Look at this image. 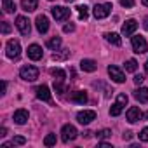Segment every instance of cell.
<instances>
[{
	"label": "cell",
	"instance_id": "cell-1",
	"mask_svg": "<svg viewBox=\"0 0 148 148\" xmlns=\"http://www.w3.org/2000/svg\"><path fill=\"white\" fill-rule=\"evenodd\" d=\"M38 68H35V66H32V64H26V66H23L21 70H19V75H21V79L23 80H28V82H35L37 79H38Z\"/></svg>",
	"mask_w": 148,
	"mask_h": 148
},
{
	"label": "cell",
	"instance_id": "cell-2",
	"mask_svg": "<svg viewBox=\"0 0 148 148\" xmlns=\"http://www.w3.org/2000/svg\"><path fill=\"white\" fill-rule=\"evenodd\" d=\"M5 54H7V58H11V59H18L19 58V54H21V44L18 42V40H9L7 42V47H5Z\"/></svg>",
	"mask_w": 148,
	"mask_h": 148
},
{
	"label": "cell",
	"instance_id": "cell-3",
	"mask_svg": "<svg viewBox=\"0 0 148 148\" xmlns=\"http://www.w3.org/2000/svg\"><path fill=\"white\" fill-rule=\"evenodd\" d=\"M125 105H127V96H125V94H119L115 105L110 108V115H112V117H119V115L122 113V110L125 108Z\"/></svg>",
	"mask_w": 148,
	"mask_h": 148
},
{
	"label": "cell",
	"instance_id": "cell-4",
	"mask_svg": "<svg viewBox=\"0 0 148 148\" xmlns=\"http://www.w3.org/2000/svg\"><path fill=\"white\" fill-rule=\"evenodd\" d=\"M77 129H75V125H71V124H64L63 125V129H61V139L64 141V143H70V141H73L77 138Z\"/></svg>",
	"mask_w": 148,
	"mask_h": 148
},
{
	"label": "cell",
	"instance_id": "cell-5",
	"mask_svg": "<svg viewBox=\"0 0 148 148\" xmlns=\"http://www.w3.org/2000/svg\"><path fill=\"white\" fill-rule=\"evenodd\" d=\"M92 12H94L96 19H103V18H106L112 12V4H96Z\"/></svg>",
	"mask_w": 148,
	"mask_h": 148
},
{
	"label": "cell",
	"instance_id": "cell-6",
	"mask_svg": "<svg viewBox=\"0 0 148 148\" xmlns=\"http://www.w3.org/2000/svg\"><path fill=\"white\" fill-rule=\"evenodd\" d=\"M108 75H110V77H112V80H113V82H117V84L125 82V75H124V71H122L119 66H115V64H110V66H108Z\"/></svg>",
	"mask_w": 148,
	"mask_h": 148
},
{
	"label": "cell",
	"instance_id": "cell-7",
	"mask_svg": "<svg viewBox=\"0 0 148 148\" xmlns=\"http://www.w3.org/2000/svg\"><path fill=\"white\" fill-rule=\"evenodd\" d=\"M16 26H18V30L21 32V35H30V32H32V25H30V19L28 18H25V16H18L16 18Z\"/></svg>",
	"mask_w": 148,
	"mask_h": 148
},
{
	"label": "cell",
	"instance_id": "cell-8",
	"mask_svg": "<svg viewBox=\"0 0 148 148\" xmlns=\"http://www.w3.org/2000/svg\"><path fill=\"white\" fill-rule=\"evenodd\" d=\"M132 49H134L136 54H143V52H146V40H145V37H141V35H134V37H132Z\"/></svg>",
	"mask_w": 148,
	"mask_h": 148
},
{
	"label": "cell",
	"instance_id": "cell-9",
	"mask_svg": "<svg viewBox=\"0 0 148 148\" xmlns=\"http://www.w3.org/2000/svg\"><path fill=\"white\" fill-rule=\"evenodd\" d=\"M94 119H96V112H94V110H84V112H79V113H77V120H79L82 125L91 124Z\"/></svg>",
	"mask_w": 148,
	"mask_h": 148
},
{
	"label": "cell",
	"instance_id": "cell-10",
	"mask_svg": "<svg viewBox=\"0 0 148 148\" xmlns=\"http://www.w3.org/2000/svg\"><path fill=\"white\" fill-rule=\"evenodd\" d=\"M51 12H52V16H54L56 21H64V19H68L71 16V11L66 9V7H52Z\"/></svg>",
	"mask_w": 148,
	"mask_h": 148
},
{
	"label": "cell",
	"instance_id": "cell-11",
	"mask_svg": "<svg viewBox=\"0 0 148 148\" xmlns=\"http://www.w3.org/2000/svg\"><path fill=\"white\" fill-rule=\"evenodd\" d=\"M125 117H127V122H131V124H136V122H138V120H141L145 115L141 113V110H139L138 106H131V108L127 110Z\"/></svg>",
	"mask_w": 148,
	"mask_h": 148
},
{
	"label": "cell",
	"instance_id": "cell-12",
	"mask_svg": "<svg viewBox=\"0 0 148 148\" xmlns=\"http://www.w3.org/2000/svg\"><path fill=\"white\" fill-rule=\"evenodd\" d=\"M28 58L30 59H33V61H38V59H42V56H44V51H42V47L40 45H37V44H32L30 47H28Z\"/></svg>",
	"mask_w": 148,
	"mask_h": 148
},
{
	"label": "cell",
	"instance_id": "cell-13",
	"mask_svg": "<svg viewBox=\"0 0 148 148\" xmlns=\"http://www.w3.org/2000/svg\"><path fill=\"white\" fill-rule=\"evenodd\" d=\"M70 101L71 103H79V105H86L87 103V94L86 91H75L70 94Z\"/></svg>",
	"mask_w": 148,
	"mask_h": 148
},
{
	"label": "cell",
	"instance_id": "cell-14",
	"mask_svg": "<svg viewBox=\"0 0 148 148\" xmlns=\"http://www.w3.org/2000/svg\"><path fill=\"white\" fill-rule=\"evenodd\" d=\"M136 28H138V23H136L134 19H127V21L122 25V35H124V37H129V35H132V33L136 32Z\"/></svg>",
	"mask_w": 148,
	"mask_h": 148
},
{
	"label": "cell",
	"instance_id": "cell-15",
	"mask_svg": "<svg viewBox=\"0 0 148 148\" xmlns=\"http://www.w3.org/2000/svg\"><path fill=\"white\" fill-rule=\"evenodd\" d=\"M28 117H30V115H28V110L19 108V110H16V112H14V117H12V119H14V122H16V124L23 125V124H26V122H28Z\"/></svg>",
	"mask_w": 148,
	"mask_h": 148
},
{
	"label": "cell",
	"instance_id": "cell-16",
	"mask_svg": "<svg viewBox=\"0 0 148 148\" xmlns=\"http://www.w3.org/2000/svg\"><path fill=\"white\" fill-rule=\"evenodd\" d=\"M35 25H37V30H38V33H45V32L49 30V19H47V16H44V14L37 16V21H35Z\"/></svg>",
	"mask_w": 148,
	"mask_h": 148
},
{
	"label": "cell",
	"instance_id": "cell-17",
	"mask_svg": "<svg viewBox=\"0 0 148 148\" xmlns=\"http://www.w3.org/2000/svg\"><path fill=\"white\" fill-rule=\"evenodd\" d=\"M37 98L38 99H42V101H51V91H49V87L47 86H40V87H37Z\"/></svg>",
	"mask_w": 148,
	"mask_h": 148
},
{
	"label": "cell",
	"instance_id": "cell-18",
	"mask_svg": "<svg viewBox=\"0 0 148 148\" xmlns=\"http://www.w3.org/2000/svg\"><path fill=\"white\" fill-rule=\"evenodd\" d=\"M80 68L84 70V71H96V68H98V63L94 61V59H82L80 61Z\"/></svg>",
	"mask_w": 148,
	"mask_h": 148
},
{
	"label": "cell",
	"instance_id": "cell-19",
	"mask_svg": "<svg viewBox=\"0 0 148 148\" xmlns=\"http://www.w3.org/2000/svg\"><path fill=\"white\" fill-rule=\"evenodd\" d=\"M134 98L139 101V103H148V89L146 87H139L134 91Z\"/></svg>",
	"mask_w": 148,
	"mask_h": 148
},
{
	"label": "cell",
	"instance_id": "cell-20",
	"mask_svg": "<svg viewBox=\"0 0 148 148\" xmlns=\"http://www.w3.org/2000/svg\"><path fill=\"white\" fill-rule=\"evenodd\" d=\"M21 7L26 12H33L38 7V0H21Z\"/></svg>",
	"mask_w": 148,
	"mask_h": 148
},
{
	"label": "cell",
	"instance_id": "cell-21",
	"mask_svg": "<svg viewBox=\"0 0 148 148\" xmlns=\"http://www.w3.org/2000/svg\"><path fill=\"white\" fill-rule=\"evenodd\" d=\"M51 75H52L56 80H64V79H66V71L61 70V68H51Z\"/></svg>",
	"mask_w": 148,
	"mask_h": 148
},
{
	"label": "cell",
	"instance_id": "cell-22",
	"mask_svg": "<svg viewBox=\"0 0 148 148\" xmlns=\"http://www.w3.org/2000/svg\"><path fill=\"white\" fill-rule=\"evenodd\" d=\"M2 7H4V11H5L7 14H11V12H14V11H16V4H14V0H2Z\"/></svg>",
	"mask_w": 148,
	"mask_h": 148
},
{
	"label": "cell",
	"instance_id": "cell-23",
	"mask_svg": "<svg viewBox=\"0 0 148 148\" xmlns=\"http://www.w3.org/2000/svg\"><path fill=\"white\" fill-rule=\"evenodd\" d=\"M105 37H106V40H108L110 44H113V45H120V44H122V38H120L119 33H106Z\"/></svg>",
	"mask_w": 148,
	"mask_h": 148
},
{
	"label": "cell",
	"instance_id": "cell-24",
	"mask_svg": "<svg viewBox=\"0 0 148 148\" xmlns=\"http://www.w3.org/2000/svg\"><path fill=\"white\" fill-rule=\"evenodd\" d=\"M59 45H61V37H52V38L47 40V47L52 49V51H58Z\"/></svg>",
	"mask_w": 148,
	"mask_h": 148
},
{
	"label": "cell",
	"instance_id": "cell-25",
	"mask_svg": "<svg viewBox=\"0 0 148 148\" xmlns=\"http://www.w3.org/2000/svg\"><path fill=\"white\" fill-rule=\"evenodd\" d=\"M66 58H70V51H68V49H63V52H58V51H56V52L52 54V59H54V61H61V59H66Z\"/></svg>",
	"mask_w": 148,
	"mask_h": 148
},
{
	"label": "cell",
	"instance_id": "cell-26",
	"mask_svg": "<svg viewBox=\"0 0 148 148\" xmlns=\"http://www.w3.org/2000/svg\"><path fill=\"white\" fill-rule=\"evenodd\" d=\"M77 11H79L80 19H87V18H89V7H87V5H79Z\"/></svg>",
	"mask_w": 148,
	"mask_h": 148
},
{
	"label": "cell",
	"instance_id": "cell-27",
	"mask_svg": "<svg viewBox=\"0 0 148 148\" xmlns=\"http://www.w3.org/2000/svg\"><path fill=\"white\" fill-rule=\"evenodd\" d=\"M96 138L98 139H108V138H112V131L110 129H101V131L96 132Z\"/></svg>",
	"mask_w": 148,
	"mask_h": 148
},
{
	"label": "cell",
	"instance_id": "cell-28",
	"mask_svg": "<svg viewBox=\"0 0 148 148\" xmlns=\"http://www.w3.org/2000/svg\"><path fill=\"white\" fill-rule=\"evenodd\" d=\"M63 82H64V80H56V79H54V91L59 92V94H63V92L66 91V87H64Z\"/></svg>",
	"mask_w": 148,
	"mask_h": 148
},
{
	"label": "cell",
	"instance_id": "cell-29",
	"mask_svg": "<svg viewBox=\"0 0 148 148\" xmlns=\"http://www.w3.org/2000/svg\"><path fill=\"white\" fill-rule=\"evenodd\" d=\"M136 68H138L136 59H127L125 61V71H136Z\"/></svg>",
	"mask_w": 148,
	"mask_h": 148
},
{
	"label": "cell",
	"instance_id": "cell-30",
	"mask_svg": "<svg viewBox=\"0 0 148 148\" xmlns=\"http://www.w3.org/2000/svg\"><path fill=\"white\" fill-rule=\"evenodd\" d=\"M44 145H45V146L56 145V134H47V136L44 138Z\"/></svg>",
	"mask_w": 148,
	"mask_h": 148
},
{
	"label": "cell",
	"instance_id": "cell-31",
	"mask_svg": "<svg viewBox=\"0 0 148 148\" xmlns=\"http://www.w3.org/2000/svg\"><path fill=\"white\" fill-rule=\"evenodd\" d=\"M139 141L148 143V127H143V131L139 132Z\"/></svg>",
	"mask_w": 148,
	"mask_h": 148
},
{
	"label": "cell",
	"instance_id": "cell-32",
	"mask_svg": "<svg viewBox=\"0 0 148 148\" xmlns=\"http://www.w3.org/2000/svg\"><path fill=\"white\" fill-rule=\"evenodd\" d=\"M26 143V138H23V136H14L12 138V145H25Z\"/></svg>",
	"mask_w": 148,
	"mask_h": 148
},
{
	"label": "cell",
	"instance_id": "cell-33",
	"mask_svg": "<svg viewBox=\"0 0 148 148\" xmlns=\"http://www.w3.org/2000/svg\"><path fill=\"white\" fill-rule=\"evenodd\" d=\"M120 5L125 9H131V7H134V0H120Z\"/></svg>",
	"mask_w": 148,
	"mask_h": 148
},
{
	"label": "cell",
	"instance_id": "cell-34",
	"mask_svg": "<svg viewBox=\"0 0 148 148\" xmlns=\"http://www.w3.org/2000/svg\"><path fill=\"white\" fill-rule=\"evenodd\" d=\"M2 33H4V35L11 33V25H9L7 21H2Z\"/></svg>",
	"mask_w": 148,
	"mask_h": 148
},
{
	"label": "cell",
	"instance_id": "cell-35",
	"mask_svg": "<svg viewBox=\"0 0 148 148\" xmlns=\"http://www.w3.org/2000/svg\"><path fill=\"white\" fill-rule=\"evenodd\" d=\"M73 30H75V25H71V23L63 26V32H64V33H70V32H73Z\"/></svg>",
	"mask_w": 148,
	"mask_h": 148
},
{
	"label": "cell",
	"instance_id": "cell-36",
	"mask_svg": "<svg viewBox=\"0 0 148 148\" xmlns=\"http://www.w3.org/2000/svg\"><path fill=\"white\" fill-rule=\"evenodd\" d=\"M143 80H145V77L141 75V73H139V75H134V82L139 86V84H143Z\"/></svg>",
	"mask_w": 148,
	"mask_h": 148
},
{
	"label": "cell",
	"instance_id": "cell-37",
	"mask_svg": "<svg viewBox=\"0 0 148 148\" xmlns=\"http://www.w3.org/2000/svg\"><path fill=\"white\" fill-rule=\"evenodd\" d=\"M122 138H124V141H129V139L132 138V132H131V131H125V132L122 134Z\"/></svg>",
	"mask_w": 148,
	"mask_h": 148
},
{
	"label": "cell",
	"instance_id": "cell-38",
	"mask_svg": "<svg viewBox=\"0 0 148 148\" xmlns=\"http://www.w3.org/2000/svg\"><path fill=\"white\" fill-rule=\"evenodd\" d=\"M5 134H7V129H5V127H2V129H0V138H4Z\"/></svg>",
	"mask_w": 148,
	"mask_h": 148
},
{
	"label": "cell",
	"instance_id": "cell-39",
	"mask_svg": "<svg viewBox=\"0 0 148 148\" xmlns=\"http://www.w3.org/2000/svg\"><path fill=\"white\" fill-rule=\"evenodd\" d=\"M5 89H7V82H5V80H4V82H2V94H4V92H5Z\"/></svg>",
	"mask_w": 148,
	"mask_h": 148
},
{
	"label": "cell",
	"instance_id": "cell-40",
	"mask_svg": "<svg viewBox=\"0 0 148 148\" xmlns=\"http://www.w3.org/2000/svg\"><path fill=\"white\" fill-rule=\"evenodd\" d=\"M99 146H101V148H112L108 143H99Z\"/></svg>",
	"mask_w": 148,
	"mask_h": 148
},
{
	"label": "cell",
	"instance_id": "cell-41",
	"mask_svg": "<svg viewBox=\"0 0 148 148\" xmlns=\"http://www.w3.org/2000/svg\"><path fill=\"white\" fill-rule=\"evenodd\" d=\"M145 28H146V30H148V16H146V18H145Z\"/></svg>",
	"mask_w": 148,
	"mask_h": 148
},
{
	"label": "cell",
	"instance_id": "cell-42",
	"mask_svg": "<svg viewBox=\"0 0 148 148\" xmlns=\"http://www.w3.org/2000/svg\"><path fill=\"white\" fill-rule=\"evenodd\" d=\"M145 70H146V73H148V59H146V63H145Z\"/></svg>",
	"mask_w": 148,
	"mask_h": 148
},
{
	"label": "cell",
	"instance_id": "cell-43",
	"mask_svg": "<svg viewBox=\"0 0 148 148\" xmlns=\"http://www.w3.org/2000/svg\"><path fill=\"white\" fill-rule=\"evenodd\" d=\"M141 2H143V5H146V7H148V0H141Z\"/></svg>",
	"mask_w": 148,
	"mask_h": 148
},
{
	"label": "cell",
	"instance_id": "cell-44",
	"mask_svg": "<svg viewBox=\"0 0 148 148\" xmlns=\"http://www.w3.org/2000/svg\"><path fill=\"white\" fill-rule=\"evenodd\" d=\"M145 119H146V120H148V112H146V113H145Z\"/></svg>",
	"mask_w": 148,
	"mask_h": 148
},
{
	"label": "cell",
	"instance_id": "cell-45",
	"mask_svg": "<svg viewBox=\"0 0 148 148\" xmlns=\"http://www.w3.org/2000/svg\"><path fill=\"white\" fill-rule=\"evenodd\" d=\"M66 2H73V0H66Z\"/></svg>",
	"mask_w": 148,
	"mask_h": 148
},
{
	"label": "cell",
	"instance_id": "cell-46",
	"mask_svg": "<svg viewBox=\"0 0 148 148\" xmlns=\"http://www.w3.org/2000/svg\"><path fill=\"white\" fill-rule=\"evenodd\" d=\"M51 2H52V0H51Z\"/></svg>",
	"mask_w": 148,
	"mask_h": 148
}]
</instances>
